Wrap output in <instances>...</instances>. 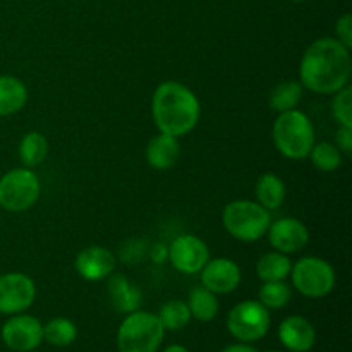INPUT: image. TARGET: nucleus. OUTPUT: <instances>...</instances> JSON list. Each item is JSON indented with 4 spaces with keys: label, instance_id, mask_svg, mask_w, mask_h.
<instances>
[{
    "label": "nucleus",
    "instance_id": "nucleus-31",
    "mask_svg": "<svg viewBox=\"0 0 352 352\" xmlns=\"http://www.w3.org/2000/svg\"><path fill=\"white\" fill-rule=\"evenodd\" d=\"M222 352H258L254 349L253 346H250V344H234V346H229L226 347Z\"/></svg>",
    "mask_w": 352,
    "mask_h": 352
},
{
    "label": "nucleus",
    "instance_id": "nucleus-12",
    "mask_svg": "<svg viewBox=\"0 0 352 352\" xmlns=\"http://www.w3.org/2000/svg\"><path fill=\"white\" fill-rule=\"evenodd\" d=\"M272 248L278 253L292 254L301 251L309 243V230L301 220L284 217L270 223L267 230Z\"/></svg>",
    "mask_w": 352,
    "mask_h": 352
},
{
    "label": "nucleus",
    "instance_id": "nucleus-16",
    "mask_svg": "<svg viewBox=\"0 0 352 352\" xmlns=\"http://www.w3.org/2000/svg\"><path fill=\"white\" fill-rule=\"evenodd\" d=\"M179 155H181L179 138L170 134H157L151 138L146 146V162L157 170H168L174 167L179 160Z\"/></svg>",
    "mask_w": 352,
    "mask_h": 352
},
{
    "label": "nucleus",
    "instance_id": "nucleus-26",
    "mask_svg": "<svg viewBox=\"0 0 352 352\" xmlns=\"http://www.w3.org/2000/svg\"><path fill=\"white\" fill-rule=\"evenodd\" d=\"M292 289L285 280L263 282L258 292V301L267 309H282L291 302Z\"/></svg>",
    "mask_w": 352,
    "mask_h": 352
},
{
    "label": "nucleus",
    "instance_id": "nucleus-2",
    "mask_svg": "<svg viewBox=\"0 0 352 352\" xmlns=\"http://www.w3.org/2000/svg\"><path fill=\"white\" fill-rule=\"evenodd\" d=\"M199 100L186 85L164 81L151 98V116L157 129L174 138H182L198 126Z\"/></svg>",
    "mask_w": 352,
    "mask_h": 352
},
{
    "label": "nucleus",
    "instance_id": "nucleus-8",
    "mask_svg": "<svg viewBox=\"0 0 352 352\" xmlns=\"http://www.w3.org/2000/svg\"><path fill=\"white\" fill-rule=\"evenodd\" d=\"M270 309L254 299L236 305L227 316V330L234 339L243 344L263 339L270 330Z\"/></svg>",
    "mask_w": 352,
    "mask_h": 352
},
{
    "label": "nucleus",
    "instance_id": "nucleus-27",
    "mask_svg": "<svg viewBox=\"0 0 352 352\" xmlns=\"http://www.w3.org/2000/svg\"><path fill=\"white\" fill-rule=\"evenodd\" d=\"M311 158L313 165L322 172H333L342 164V155L337 144L333 143H318L313 144L311 151L308 155Z\"/></svg>",
    "mask_w": 352,
    "mask_h": 352
},
{
    "label": "nucleus",
    "instance_id": "nucleus-3",
    "mask_svg": "<svg viewBox=\"0 0 352 352\" xmlns=\"http://www.w3.org/2000/svg\"><path fill=\"white\" fill-rule=\"evenodd\" d=\"M272 136L278 153L291 160H302L315 144V127L301 110H285L275 119Z\"/></svg>",
    "mask_w": 352,
    "mask_h": 352
},
{
    "label": "nucleus",
    "instance_id": "nucleus-18",
    "mask_svg": "<svg viewBox=\"0 0 352 352\" xmlns=\"http://www.w3.org/2000/svg\"><path fill=\"white\" fill-rule=\"evenodd\" d=\"M28 102V88L16 76H0V117L23 110Z\"/></svg>",
    "mask_w": 352,
    "mask_h": 352
},
{
    "label": "nucleus",
    "instance_id": "nucleus-4",
    "mask_svg": "<svg viewBox=\"0 0 352 352\" xmlns=\"http://www.w3.org/2000/svg\"><path fill=\"white\" fill-rule=\"evenodd\" d=\"M165 329L158 315L150 311L129 313L117 330L119 352H157L164 342Z\"/></svg>",
    "mask_w": 352,
    "mask_h": 352
},
{
    "label": "nucleus",
    "instance_id": "nucleus-10",
    "mask_svg": "<svg viewBox=\"0 0 352 352\" xmlns=\"http://www.w3.org/2000/svg\"><path fill=\"white\" fill-rule=\"evenodd\" d=\"M167 258L172 267L184 275H195L201 272L210 260V250L199 237L184 234L172 241L167 246Z\"/></svg>",
    "mask_w": 352,
    "mask_h": 352
},
{
    "label": "nucleus",
    "instance_id": "nucleus-9",
    "mask_svg": "<svg viewBox=\"0 0 352 352\" xmlns=\"http://www.w3.org/2000/svg\"><path fill=\"white\" fill-rule=\"evenodd\" d=\"M36 299V285L33 278L19 272L0 275V313L17 315L31 308Z\"/></svg>",
    "mask_w": 352,
    "mask_h": 352
},
{
    "label": "nucleus",
    "instance_id": "nucleus-22",
    "mask_svg": "<svg viewBox=\"0 0 352 352\" xmlns=\"http://www.w3.org/2000/svg\"><path fill=\"white\" fill-rule=\"evenodd\" d=\"M48 155V141L41 133L31 131L21 140L19 158L26 168L38 167Z\"/></svg>",
    "mask_w": 352,
    "mask_h": 352
},
{
    "label": "nucleus",
    "instance_id": "nucleus-34",
    "mask_svg": "<svg viewBox=\"0 0 352 352\" xmlns=\"http://www.w3.org/2000/svg\"><path fill=\"white\" fill-rule=\"evenodd\" d=\"M267 352H280V351H267Z\"/></svg>",
    "mask_w": 352,
    "mask_h": 352
},
{
    "label": "nucleus",
    "instance_id": "nucleus-20",
    "mask_svg": "<svg viewBox=\"0 0 352 352\" xmlns=\"http://www.w3.org/2000/svg\"><path fill=\"white\" fill-rule=\"evenodd\" d=\"M292 263L287 258V254L278 253H265L260 260L256 261V274L260 280L263 282H277L285 280L291 274Z\"/></svg>",
    "mask_w": 352,
    "mask_h": 352
},
{
    "label": "nucleus",
    "instance_id": "nucleus-7",
    "mask_svg": "<svg viewBox=\"0 0 352 352\" xmlns=\"http://www.w3.org/2000/svg\"><path fill=\"white\" fill-rule=\"evenodd\" d=\"M40 179L31 168H12L0 177V208L7 212H26L38 201Z\"/></svg>",
    "mask_w": 352,
    "mask_h": 352
},
{
    "label": "nucleus",
    "instance_id": "nucleus-33",
    "mask_svg": "<svg viewBox=\"0 0 352 352\" xmlns=\"http://www.w3.org/2000/svg\"><path fill=\"white\" fill-rule=\"evenodd\" d=\"M292 2H298V3H301V2H306V0H292Z\"/></svg>",
    "mask_w": 352,
    "mask_h": 352
},
{
    "label": "nucleus",
    "instance_id": "nucleus-25",
    "mask_svg": "<svg viewBox=\"0 0 352 352\" xmlns=\"http://www.w3.org/2000/svg\"><path fill=\"white\" fill-rule=\"evenodd\" d=\"M158 318H160L165 330H182L191 322V311H189L186 301L170 299L160 308Z\"/></svg>",
    "mask_w": 352,
    "mask_h": 352
},
{
    "label": "nucleus",
    "instance_id": "nucleus-5",
    "mask_svg": "<svg viewBox=\"0 0 352 352\" xmlns=\"http://www.w3.org/2000/svg\"><path fill=\"white\" fill-rule=\"evenodd\" d=\"M223 229L241 243H254L267 236L272 223L270 212L251 199H236L223 206Z\"/></svg>",
    "mask_w": 352,
    "mask_h": 352
},
{
    "label": "nucleus",
    "instance_id": "nucleus-19",
    "mask_svg": "<svg viewBox=\"0 0 352 352\" xmlns=\"http://www.w3.org/2000/svg\"><path fill=\"white\" fill-rule=\"evenodd\" d=\"M254 195H256V201L263 208H267L268 212H274L282 206L287 189H285V182L277 174L267 172V174L258 177L256 186H254Z\"/></svg>",
    "mask_w": 352,
    "mask_h": 352
},
{
    "label": "nucleus",
    "instance_id": "nucleus-15",
    "mask_svg": "<svg viewBox=\"0 0 352 352\" xmlns=\"http://www.w3.org/2000/svg\"><path fill=\"white\" fill-rule=\"evenodd\" d=\"M278 340L291 352H308L316 342V330L305 316H287L278 325Z\"/></svg>",
    "mask_w": 352,
    "mask_h": 352
},
{
    "label": "nucleus",
    "instance_id": "nucleus-17",
    "mask_svg": "<svg viewBox=\"0 0 352 352\" xmlns=\"http://www.w3.org/2000/svg\"><path fill=\"white\" fill-rule=\"evenodd\" d=\"M109 294L112 305L117 311L129 313L136 311L141 306V292L134 284H131L126 275L112 274L109 280Z\"/></svg>",
    "mask_w": 352,
    "mask_h": 352
},
{
    "label": "nucleus",
    "instance_id": "nucleus-13",
    "mask_svg": "<svg viewBox=\"0 0 352 352\" xmlns=\"http://www.w3.org/2000/svg\"><path fill=\"white\" fill-rule=\"evenodd\" d=\"M201 285L213 294H229L241 284V268L229 258H213L201 268Z\"/></svg>",
    "mask_w": 352,
    "mask_h": 352
},
{
    "label": "nucleus",
    "instance_id": "nucleus-28",
    "mask_svg": "<svg viewBox=\"0 0 352 352\" xmlns=\"http://www.w3.org/2000/svg\"><path fill=\"white\" fill-rule=\"evenodd\" d=\"M332 116L340 126L352 127V88L349 85L333 93Z\"/></svg>",
    "mask_w": 352,
    "mask_h": 352
},
{
    "label": "nucleus",
    "instance_id": "nucleus-29",
    "mask_svg": "<svg viewBox=\"0 0 352 352\" xmlns=\"http://www.w3.org/2000/svg\"><path fill=\"white\" fill-rule=\"evenodd\" d=\"M336 34L337 40L346 48H352V16L349 12L342 14L336 23Z\"/></svg>",
    "mask_w": 352,
    "mask_h": 352
},
{
    "label": "nucleus",
    "instance_id": "nucleus-6",
    "mask_svg": "<svg viewBox=\"0 0 352 352\" xmlns=\"http://www.w3.org/2000/svg\"><path fill=\"white\" fill-rule=\"evenodd\" d=\"M292 285L301 296L320 299L329 296L336 287V272L329 261L318 256H305L291 268Z\"/></svg>",
    "mask_w": 352,
    "mask_h": 352
},
{
    "label": "nucleus",
    "instance_id": "nucleus-23",
    "mask_svg": "<svg viewBox=\"0 0 352 352\" xmlns=\"http://www.w3.org/2000/svg\"><path fill=\"white\" fill-rule=\"evenodd\" d=\"M302 85L299 81H284L280 85L275 86L270 93V109L275 112H285V110H292L299 105L302 98Z\"/></svg>",
    "mask_w": 352,
    "mask_h": 352
},
{
    "label": "nucleus",
    "instance_id": "nucleus-21",
    "mask_svg": "<svg viewBox=\"0 0 352 352\" xmlns=\"http://www.w3.org/2000/svg\"><path fill=\"white\" fill-rule=\"evenodd\" d=\"M188 308L191 311V318H196L198 322H212L219 315V299L212 291L198 285L189 294Z\"/></svg>",
    "mask_w": 352,
    "mask_h": 352
},
{
    "label": "nucleus",
    "instance_id": "nucleus-30",
    "mask_svg": "<svg viewBox=\"0 0 352 352\" xmlns=\"http://www.w3.org/2000/svg\"><path fill=\"white\" fill-rule=\"evenodd\" d=\"M337 148L347 155L352 153V127L340 126L337 131Z\"/></svg>",
    "mask_w": 352,
    "mask_h": 352
},
{
    "label": "nucleus",
    "instance_id": "nucleus-1",
    "mask_svg": "<svg viewBox=\"0 0 352 352\" xmlns=\"http://www.w3.org/2000/svg\"><path fill=\"white\" fill-rule=\"evenodd\" d=\"M352 74L351 50L337 38H318L306 48L299 65L302 88L318 95H333L349 85Z\"/></svg>",
    "mask_w": 352,
    "mask_h": 352
},
{
    "label": "nucleus",
    "instance_id": "nucleus-11",
    "mask_svg": "<svg viewBox=\"0 0 352 352\" xmlns=\"http://www.w3.org/2000/svg\"><path fill=\"white\" fill-rule=\"evenodd\" d=\"M2 340L10 351L31 352L43 342V325L34 316L17 313L3 323Z\"/></svg>",
    "mask_w": 352,
    "mask_h": 352
},
{
    "label": "nucleus",
    "instance_id": "nucleus-24",
    "mask_svg": "<svg viewBox=\"0 0 352 352\" xmlns=\"http://www.w3.org/2000/svg\"><path fill=\"white\" fill-rule=\"evenodd\" d=\"M78 339V327L67 318H54L43 325V340L55 347L71 346Z\"/></svg>",
    "mask_w": 352,
    "mask_h": 352
},
{
    "label": "nucleus",
    "instance_id": "nucleus-32",
    "mask_svg": "<svg viewBox=\"0 0 352 352\" xmlns=\"http://www.w3.org/2000/svg\"><path fill=\"white\" fill-rule=\"evenodd\" d=\"M164 352H189V351L186 349L184 346H181V344H172V346H168Z\"/></svg>",
    "mask_w": 352,
    "mask_h": 352
},
{
    "label": "nucleus",
    "instance_id": "nucleus-14",
    "mask_svg": "<svg viewBox=\"0 0 352 352\" xmlns=\"http://www.w3.org/2000/svg\"><path fill=\"white\" fill-rule=\"evenodd\" d=\"M117 260L113 253L102 246H89L79 251L74 260V268L88 282H100L109 278L116 270Z\"/></svg>",
    "mask_w": 352,
    "mask_h": 352
}]
</instances>
